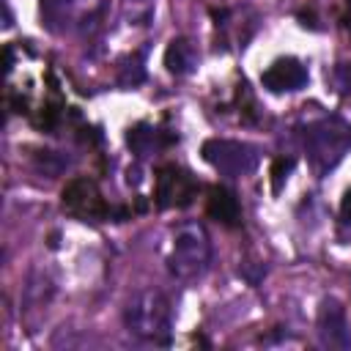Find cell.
Masks as SVG:
<instances>
[{
  "label": "cell",
  "mask_w": 351,
  "mask_h": 351,
  "mask_svg": "<svg viewBox=\"0 0 351 351\" xmlns=\"http://www.w3.org/2000/svg\"><path fill=\"white\" fill-rule=\"evenodd\" d=\"M299 137L310 167L318 178H324L351 151V121H346L343 115H321L304 123Z\"/></svg>",
  "instance_id": "1"
},
{
  "label": "cell",
  "mask_w": 351,
  "mask_h": 351,
  "mask_svg": "<svg viewBox=\"0 0 351 351\" xmlns=\"http://www.w3.org/2000/svg\"><path fill=\"white\" fill-rule=\"evenodd\" d=\"M123 324L126 329L145 340V343H154V346H170V337H173V310H170V302L162 291H154V288H145V291H137L126 310H123Z\"/></svg>",
  "instance_id": "2"
},
{
  "label": "cell",
  "mask_w": 351,
  "mask_h": 351,
  "mask_svg": "<svg viewBox=\"0 0 351 351\" xmlns=\"http://www.w3.org/2000/svg\"><path fill=\"white\" fill-rule=\"evenodd\" d=\"M167 269L181 282L200 280L211 269V241L200 222H184L176 230L167 255Z\"/></svg>",
  "instance_id": "3"
},
{
  "label": "cell",
  "mask_w": 351,
  "mask_h": 351,
  "mask_svg": "<svg viewBox=\"0 0 351 351\" xmlns=\"http://www.w3.org/2000/svg\"><path fill=\"white\" fill-rule=\"evenodd\" d=\"M200 156L206 165H211L219 176L228 178H244L250 176L261 162V148L247 140H225V137H208L200 145Z\"/></svg>",
  "instance_id": "4"
},
{
  "label": "cell",
  "mask_w": 351,
  "mask_h": 351,
  "mask_svg": "<svg viewBox=\"0 0 351 351\" xmlns=\"http://www.w3.org/2000/svg\"><path fill=\"white\" fill-rule=\"evenodd\" d=\"M60 200H63V208H66L71 217L82 219V222H104V219H115V217L121 214V211H115V208L104 200L99 184H96L93 178H88V176L71 178V181L63 186Z\"/></svg>",
  "instance_id": "5"
},
{
  "label": "cell",
  "mask_w": 351,
  "mask_h": 351,
  "mask_svg": "<svg viewBox=\"0 0 351 351\" xmlns=\"http://www.w3.org/2000/svg\"><path fill=\"white\" fill-rule=\"evenodd\" d=\"M200 184L195 176L178 165H162L154 176V203L156 208H186L197 197Z\"/></svg>",
  "instance_id": "6"
},
{
  "label": "cell",
  "mask_w": 351,
  "mask_h": 351,
  "mask_svg": "<svg viewBox=\"0 0 351 351\" xmlns=\"http://www.w3.org/2000/svg\"><path fill=\"white\" fill-rule=\"evenodd\" d=\"M315 332H318L321 346H326V348H337V351L351 348L348 315H346V307L335 296L321 299L318 315H315Z\"/></svg>",
  "instance_id": "7"
},
{
  "label": "cell",
  "mask_w": 351,
  "mask_h": 351,
  "mask_svg": "<svg viewBox=\"0 0 351 351\" xmlns=\"http://www.w3.org/2000/svg\"><path fill=\"white\" fill-rule=\"evenodd\" d=\"M307 80H310V71L307 66L299 60V58H277L263 74H261V85L269 90V93H296L302 88H307Z\"/></svg>",
  "instance_id": "8"
},
{
  "label": "cell",
  "mask_w": 351,
  "mask_h": 351,
  "mask_svg": "<svg viewBox=\"0 0 351 351\" xmlns=\"http://www.w3.org/2000/svg\"><path fill=\"white\" fill-rule=\"evenodd\" d=\"M206 214L225 225V228H239L241 225V203L236 197L233 189L228 186H208V197H206Z\"/></svg>",
  "instance_id": "9"
},
{
  "label": "cell",
  "mask_w": 351,
  "mask_h": 351,
  "mask_svg": "<svg viewBox=\"0 0 351 351\" xmlns=\"http://www.w3.org/2000/svg\"><path fill=\"white\" fill-rule=\"evenodd\" d=\"M176 140H178V134H165L162 129H156V126H151V123H134V126H129V132H126V145H129L132 154H137L140 159H145V156L162 151L165 145H170V143H176Z\"/></svg>",
  "instance_id": "10"
},
{
  "label": "cell",
  "mask_w": 351,
  "mask_h": 351,
  "mask_svg": "<svg viewBox=\"0 0 351 351\" xmlns=\"http://www.w3.org/2000/svg\"><path fill=\"white\" fill-rule=\"evenodd\" d=\"M197 63H200V52H197L195 41L178 36V38H173L167 44V49H165V69L170 74L186 77V74H192L197 69Z\"/></svg>",
  "instance_id": "11"
},
{
  "label": "cell",
  "mask_w": 351,
  "mask_h": 351,
  "mask_svg": "<svg viewBox=\"0 0 351 351\" xmlns=\"http://www.w3.org/2000/svg\"><path fill=\"white\" fill-rule=\"evenodd\" d=\"M145 52H148V47H140L121 63V71H118L121 88H137L145 82Z\"/></svg>",
  "instance_id": "12"
},
{
  "label": "cell",
  "mask_w": 351,
  "mask_h": 351,
  "mask_svg": "<svg viewBox=\"0 0 351 351\" xmlns=\"http://www.w3.org/2000/svg\"><path fill=\"white\" fill-rule=\"evenodd\" d=\"M293 167H296V159H293V156H277V159L271 162L269 176H271V192H274V195L282 189V184L288 181V176L293 173Z\"/></svg>",
  "instance_id": "13"
},
{
  "label": "cell",
  "mask_w": 351,
  "mask_h": 351,
  "mask_svg": "<svg viewBox=\"0 0 351 351\" xmlns=\"http://www.w3.org/2000/svg\"><path fill=\"white\" fill-rule=\"evenodd\" d=\"M332 80H335V88L343 99H351V60H343L335 66L332 71Z\"/></svg>",
  "instance_id": "14"
},
{
  "label": "cell",
  "mask_w": 351,
  "mask_h": 351,
  "mask_svg": "<svg viewBox=\"0 0 351 351\" xmlns=\"http://www.w3.org/2000/svg\"><path fill=\"white\" fill-rule=\"evenodd\" d=\"M71 0H41V11H44V16L52 22L58 14H63L66 11V5H69Z\"/></svg>",
  "instance_id": "15"
},
{
  "label": "cell",
  "mask_w": 351,
  "mask_h": 351,
  "mask_svg": "<svg viewBox=\"0 0 351 351\" xmlns=\"http://www.w3.org/2000/svg\"><path fill=\"white\" fill-rule=\"evenodd\" d=\"M340 219H343V225H351V186L346 189V195L340 200Z\"/></svg>",
  "instance_id": "16"
},
{
  "label": "cell",
  "mask_w": 351,
  "mask_h": 351,
  "mask_svg": "<svg viewBox=\"0 0 351 351\" xmlns=\"http://www.w3.org/2000/svg\"><path fill=\"white\" fill-rule=\"evenodd\" d=\"M346 27H348V30H351V19H346Z\"/></svg>",
  "instance_id": "17"
},
{
  "label": "cell",
  "mask_w": 351,
  "mask_h": 351,
  "mask_svg": "<svg viewBox=\"0 0 351 351\" xmlns=\"http://www.w3.org/2000/svg\"><path fill=\"white\" fill-rule=\"evenodd\" d=\"M137 3H148V0H137Z\"/></svg>",
  "instance_id": "18"
},
{
  "label": "cell",
  "mask_w": 351,
  "mask_h": 351,
  "mask_svg": "<svg viewBox=\"0 0 351 351\" xmlns=\"http://www.w3.org/2000/svg\"><path fill=\"white\" fill-rule=\"evenodd\" d=\"M346 3H348V5H351V0H346Z\"/></svg>",
  "instance_id": "19"
}]
</instances>
